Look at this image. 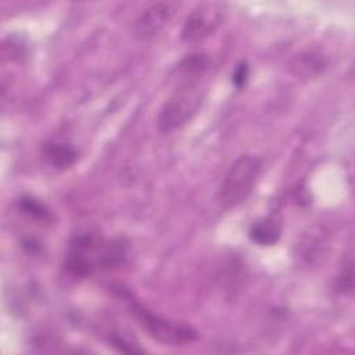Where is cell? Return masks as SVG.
I'll use <instances>...</instances> for the list:
<instances>
[{"label": "cell", "mask_w": 355, "mask_h": 355, "mask_svg": "<svg viewBox=\"0 0 355 355\" xmlns=\"http://www.w3.org/2000/svg\"><path fill=\"white\" fill-rule=\"evenodd\" d=\"M126 259L122 239H104L96 233H80L71 239L65 268L75 277H87L121 266Z\"/></svg>", "instance_id": "6da1fadb"}, {"label": "cell", "mask_w": 355, "mask_h": 355, "mask_svg": "<svg viewBox=\"0 0 355 355\" xmlns=\"http://www.w3.org/2000/svg\"><path fill=\"white\" fill-rule=\"evenodd\" d=\"M262 172V161L250 154L240 155L227 169L219 186L218 200L225 209H230L247 200Z\"/></svg>", "instance_id": "7a4b0ae2"}, {"label": "cell", "mask_w": 355, "mask_h": 355, "mask_svg": "<svg viewBox=\"0 0 355 355\" xmlns=\"http://www.w3.org/2000/svg\"><path fill=\"white\" fill-rule=\"evenodd\" d=\"M129 312L150 337L164 345H184L197 338L191 326L154 313L137 301H129Z\"/></svg>", "instance_id": "3957f363"}, {"label": "cell", "mask_w": 355, "mask_h": 355, "mask_svg": "<svg viewBox=\"0 0 355 355\" xmlns=\"http://www.w3.org/2000/svg\"><path fill=\"white\" fill-rule=\"evenodd\" d=\"M202 101V93L196 85H186L178 89L162 105L158 115V129L171 132L180 128L198 111Z\"/></svg>", "instance_id": "277c9868"}, {"label": "cell", "mask_w": 355, "mask_h": 355, "mask_svg": "<svg viewBox=\"0 0 355 355\" xmlns=\"http://www.w3.org/2000/svg\"><path fill=\"white\" fill-rule=\"evenodd\" d=\"M226 6L222 3H202L196 7L186 18L180 39L184 43H197L212 35L223 22Z\"/></svg>", "instance_id": "5b68a950"}, {"label": "cell", "mask_w": 355, "mask_h": 355, "mask_svg": "<svg viewBox=\"0 0 355 355\" xmlns=\"http://www.w3.org/2000/svg\"><path fill=\"white\" fill-rule=\"evenodd\" d=\"M175 8L176 4L171 1H159L150 6L136 21V36L146 40L158 35L172 18Z\"/></svg>", "instance_id": "8992f818"}, {"label": "cell", "mask_w": 355, "mask_h": 355, "mask_svg": "<svg viewBox=\"0 0 355 355\" xmlns=\"http://www.w3.org/2000/svg\"><path fill=\"white\" fill-rule=\"evenodd\" d=\"M248 236L258 245H273L280 240L282 222L276 216H266L251 226Z\"/></svg>", "instance_id": "52a82bcc"}, {"label": "cell", "mask_w": 355, "mask_h": 355, "mask_svg": "<svg viewBox=\"0 0 355 355\" xmlns=\"http://www.w3.org/2000/svg\"><path fill=\"white\" fill-rule=\"evenodd\" d=\"M44 157L53 168L65 169L69 168L78 158L76 150L65 141H49L44 146Z\"/></svg>", "instance_id": "ba28073f"}, {"label": "cell", "mask_w": 355, "mask_h": 355, "mask_svg": "<svg viewBox=\"0 0 355 355\" xmlns=\"http://www.w3.org/2000/svg\"><path fill=\"white\" fill-rule=\"evenodd\" d=\"M18 209L21 212H24L25 215H28L29 218L36 219V220L47 222V220L53 219L50 209L44 204H42L40 201H37L36 198H32V197H22L18 201Z\"/></svg>", "instance_id": "9c48e42d"}, {"label": "cell", "mask_w": 355, "mask_h": 355, "mask_svg": "<svg viewBox=\"0 0 355 355\" xmlns=\"http://www.w3.org/2000/svg\"><path fill=\"white\" fill-rule=\"evenodd\" d=\"M354 270H352V258L349 257L348 261L343 265L341 272L338 275L337 280V287L341 293H349L352 290V283H354Z\"/></svg>", "instance_id": "30bf717a"}, {"label": "cell", "mask_w": 355, "mask_h": 355, "mask_svg": "<svg viewBox=\"0 0 355 355\" xmlns=\"http://www.w3.org/2000/svg\"><path fill=\"white\" fill-rule=\"evenodd\" d=\"M248 75H250V68L248 64L245 61H241L236 65L233 73H232V82L237 89H241L243 86H245L247 80H248Z\"/></svg>", "instance_id": "8fae6325"}, {"label": "cell", "mask_w": 355, "mask_h": 355, "mask_svg": "<svg viewBox=\"0 0 355 355\" xmlns=\"http://www.w3.org/2000/svg\"><path fill=\"white\" fill-rule=\"evenodd\" d=\"M111 344L121 352H143L141 348H139L136 344H133L132 341L126 340L119 334H114L111 337Z\"/></svg>", "instance_id": "7c38bea8"}]
</instances>
